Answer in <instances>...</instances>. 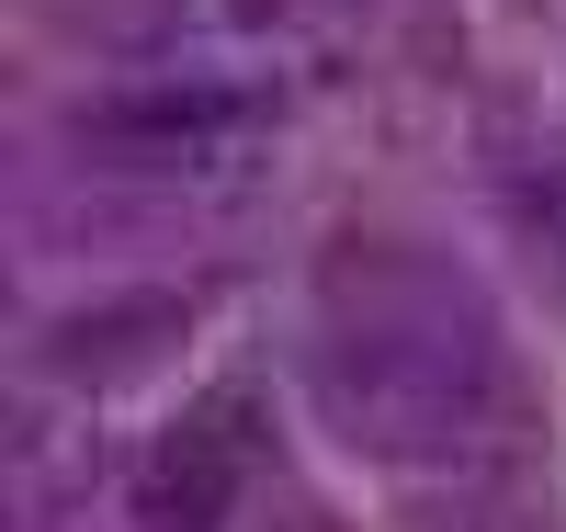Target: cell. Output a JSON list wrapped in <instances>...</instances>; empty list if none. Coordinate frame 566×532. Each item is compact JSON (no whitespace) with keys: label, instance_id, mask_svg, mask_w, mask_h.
I'll return each mask as SVG.
<instances>
[{"label":"cell","instance_id":"6da1fadb","mask_svg":"<svg viewBox=\"0 0 566 532\" xmlns=\"http://www.w3.org/2000/svg\"><path fill=\"white\" fill-rule=\"evenodd\" d=\"M227 488H239V442H193V476H159V488H148V521L159 532H205L216 510H227Z\"/></svg>","mask_w":566,"mask_h":532}]
</instances>
